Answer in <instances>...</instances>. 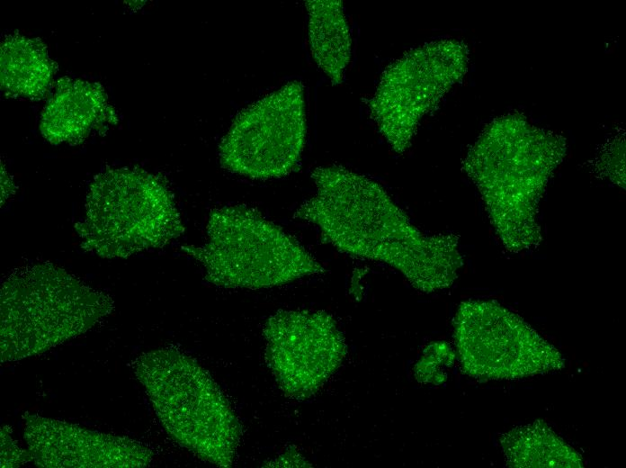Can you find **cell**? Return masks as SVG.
I'll list each match as a JSON object with an SVG mask.
<instances>
[{
  "instance_id": "4",
  "label": "cell",
  "mask_w": 626,
  "mask_h": 468,
  "mask_svg": "<svg viewBox=\"0 0 626 468\" xmlns=\"http://www.w3.org/2000/svg\"><path fill=\"white\" fill-rule=\"evenodd\" d=\"M135 374L168 435L199 458L219 467L234 463L240 423L210 374L174 348L142 354Z\"/></svg>"
},
{
  "instance_id": "9",
  "label": "cell",
  "mask_w": 626,
  "mask_h": 468,
  "mask_svg": "<svg viewBox=\"0 0 626 468\" xmlns=\"http://www.w3.org/2000/svg\"><path fill=\"white\" fill-rule=\"evenodd\" d=\"M306 132L304 86L291 81L237 114L219 143L220 164L253 179L285 176L300 161Z\"/></svg>"
},
{
  "instance_id": "16",
  "label": "cell",
  "mask_w": 626,
  "mask_h": 468,
  "mask_svg": "<svg viewBox=\"0 0 626 468\" xmlns=\"http://www.w3.org/2000/svg\"><path fill=\"white\" fill-rule=\"evenodd\" d=\"M454 358L455 354L448 344L444 342L430 344L425 350L423 358L416 364L417 379L436 384L443 382L446 376L439 366L452 365Z\"/></svg>"
},
{
  "instance_id": "7",
  "label": "cell",
  "mask_w": 626,
  "mask_h": 468,
  "mask_svg": "<svg viewBox=\"0 0 626 468\" xmlns=\"http://www.w3.org/2000/svg\"><path fill=\"white\" fill-rule=\"evenodd\" d=\"M453 328L462 370L475 379H518L565 367L556 347L496 301L461 302Z\"/></svg>"
},
{
  "instance_id": "5",
  "label": "cell",
  "mask_w": 626,
  "mask_h": 468,
  "mask_svg": "<svg viewBox=\"0 0 626 468\" xmlns=\"http://www.w3.org/2000/svg\"><path fill=\"white\" fill-rule=\"evenodd\" d=\"M75 230L85 251L125 258L165 247L181 236L184 227L162 177L138 167H121L94 177L84 220Z\"/></svg>"
},
{
  "instance_id": "12",
  "label": "cell",
  "mask_w": 626,
  "mask_h": 468,
  "mask_svg": "<svg viewBox=\"0 0 626 468\" xmlns=\"http://www.w3.org/2000/svg\"><path fill=\"white\" fill-rule=\"evenodd\" d=\"M117 115L97 83L64 77L40 116V130L52 144L76 145L91 132H105Z\"/></svg>"
},
{
  "instance_id": "11",
  "label": "cell",
  "mask_w": 626,
  "mask_h": 468,
  "mask_svg": "<svg viewBox=\"0 0 626 468\" xmlns=\"http://www.w3.org/2000/svg\"><path fill=\"white\" fill-rule=\"evenodd\" d=\"M24 439L31 461L44 468H136L153 457L148 447L127 436L38 415L24 417Z\"/></svg>"
},
{
  "instance_id": "8",
  "label": "cell",
  "mask_w": 626,
  "mask_h": 468,
  "mask_svg": "<svg viewBox=\"0 0 626 468\" xmlns=\"http://www.w3.org/2000/svg\"><path fill=\"white\" fill-rule=\"evenodd\" d=\"M467 63V47L443 40L408 50L385 69L369 110L393 151L409 148L422 117L463 76Z\"/></svg>"
},
{
  "instance_id": "17",
  "label": "cell",
  "mask_w": 626,
  "mask_h": 468,
  "mask_svg": "<svg viewBox=\"0 0 626 468\" xmlns=\"http://www.w3.org/2000/svg\"><path fill=\"white\" fill-rule=\"evenodd\" d=\"M31 461L28 451L21 449L10 436L7 427L1 428V467H18Z\"/></svg>"
},
{
  "instance_id": "2",
  "label": "cell",
  "mask_w": 626,
  "mask_h": 468,
  "mask_svg": "<svg viewBox=\"0 0 626 468\" xmlns=\"http://www.w3.org/2000/svg\"><path fill=\"white\" fill-rule=\"evenodd\" d=\"M500 126L482 133L463 166L478 186L504 248L518 253L542 241L539 202L566 146L559 136L524 125Z\"/></svg>"
},
{
  "instance_id": "6",
  "label": "cell",
  "mask_w": 626,
  "mask_h": 468,
  "mask_svg": "<svg viewBox=\"0 0 626 468\" xmlns=\"http://www.w3.org/2000/svg\"><path fill=\"white\" fill-rule=\"evenodd\" d=\"M181 250L201 264L209 283L224 288H269L325 272L297 239L243 204L213 209L207 242Z\"/></svg>"
},
{
  "instance_id": "14",
  "label": "cell",
  "mask_w": 626,
  "mask_h": 468,
  "mask_svg": "<svg viewBox=\"0 0 626 468\" xmlns=\"http://www.w3.org/2000/svg\"><path fill=\"white\" fill-rule=\"evenodd\" d=\"M0 68L4 93L30 99L45 95L54 71L45 45L19 33L8 35L3 41Z\"/></svg>"
},
{
  "instance_id": "3",
  "label": "cell",
  "mask_w": 626,
  "mask_h": 468,
  "mask_svg": "<svg viewBox=\"0 0 626 468\" xmlns=\"http://www.w3.org/2000/svg\"><path fill=\"white\" fill-rule=\"evenodd\" d=\"M1 362L36 356L94 327L113 301L50 263L24 266L0 292Z\"/></svg>"
},
{
  "instance_id": "13",
  "label": "cell",
  "mask_w": 626,
  "mask_h": 468,
  "mask_svg": "<svg viewBox=\"0 0 626 468\" xmlns=\"http://www.w3.org/2000/svg\"><path fill=\"white\" fill-rule=\"evenodd\" d=\"M305 6L311 55L331 83L339 85L352 55V37L343 2L309 0Z\"/></svg>"
},
{
  "instance_id": "10",
  "label": "cell",
  "mask_w": 626,
  "mask_h": 468,
  "mask_svg": "<svg viewBox=\"0 0 626 468\" xmlns=\"http://www.w3.org/2000/svg\"><path fill=\"white\" fill-rule=\"evenodd\" d=\"M265 360L289 398L316 394L342 364L347 351L334 318L322 310H278L264 326Z\"/></svg>"
},
{
  "instance_id": "15",
  "label": "cell",
  "mask_w": 626,
  "mask_h": 468,
  "mask_svg": "<svg viewBox=\"0 0 626 468\" xmlns=\"http://www.w3.org/2000/svg\"><path fill=\"white\" fill-rule=\"evenodd\" d=\"M507 466L581 468L582 456L544 421L513 428L500 437Z\"/></svg>"
},
{
  "instance_id": "1",
  "label": "cell",
  "mask_w": 626,
  "mask_h": 468,
  "mask_svg": "<svg viewBox=\"0 0 626 468\" xmlns=\"http://www.w3.org/2000/svg\"><path fill=\"white\" fill-rule=\"evenodd\" d=\"M311 178L317 193L294 218L316 225L325 242L392 266L423 292L456 280L463 266L458 235L422 231L380 184L342 166L317 167Z\"/></svg>"
}]
</instances>
